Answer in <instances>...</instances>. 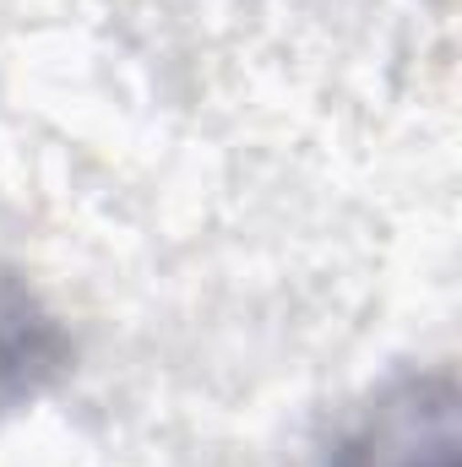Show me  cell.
Wrapping results in <instances>:
<instances>
[{
	"instance_id": "cell-2",
	"label": "cell",
	"mask_w": 462,
	"mask_h": 467,
	"mask_svg": "<svg viewBox=\"0 0 462 467\" xmlns=\"http://www.w3.org/2000/svg\"><path fill=\"white\" fill-rule=\"evenodd\" d=\"M71 364V337L60 316L27 288L22 272L0 266V419L27 408Z\"/></svg>"
},
{
	"instance_id": "cell-1",
	"label": "cell",
	"mask_w": 462,
	"mask_h": 467,
	"mask_svg": "<svg viewBox=\"0 0 462 467\" xmlns=\"http://www.w3.org/2000/svg\"><path fill=\"white\" fill-rule=\"evenodd\" d=\"M457 386L452 375H414L370 408L338 451V467H457Z\"/></svg>"
}]
</instances>
